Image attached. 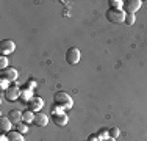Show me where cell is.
<instances>
[{
    "label": "cell",
    "instance_id": "cell-5",
    "mask_svg": "<svg viewBox=\"0 0 147 141\" xmlns=\"http://www.w3.org/2000/svg\"><path fill=\"white\" fill-rule=\"evenodd\" d=\"M16 50V44H14V41H11V39H2L0 41V54L2 55H9V54H13V52Z\"/></svg>",
    "mask_w": 147,
    "mask_h": 141
},
{
    "label": "cell",
    "instance_id": "cell-3",
    "mask_svg": "<svg viewBox=\"0 0 147 141\" xmlns=\"http://www.w3.org/2000/svg\"><path fill=\"white\" fill-rule=\"evenodd\" d=\"M80 58H82V54H80V50L77 47H69L67 49V52H66V61H67V64H71V66L78 64Z\"/></svg>",
    "mask_w": 147,
    "mask_h": 141
},
{
    "label": "cell",
    "instance_id": "cell-13",
    "mask_svg": "<svg viewBox=\"0 0 147 141\" xmlns=\"http://www.w3.org/2000/svg\"><path fill=\"white\" fill-rule=\"evenodd\" d=\"M33 97H34V96H33V91H31V89L24 88V89L20 91V100H22V102H27V104H28V102H30Z\"/></svg>",
    "mask_w": 147,
    "mask_h": 141
},
{
    "label": "cell",
    "instance_id": "cell-16",
    "mask_svg": "<svg viewBox=\"0 0 147 141\" xmlns=\"http://www.w3.org/2000/svg\"><path fill=\"white\" fill-rule=\"evenodd\" d=\"M108 5H110V8H113V9H122L124 2H121V0H108Z\"/></svg>",
    "mask_w": 147,
    "mask_h": 141
},
{
    "label": "cell",
    "instance_id": "cell-17",
    "mask_svg": "<svg viewBox=\"0 0 147 141\" xmlns=\"http://www.w3.org/2000/svg\"><path fill=\"white\" fill-rule=\"evenodd\" d=\"M16 130H17V132H19V133H22V135H24V133H27V132H28V125H27V122H19V124H16Z\"/></svg>",
    "mask_w": 147,
    "mask_h": 141
},
{
    "label": "cell",
    "instance_id": "cell-19",
    "mask_svg": "<svg viewBox=\"0 0 147 141\" xmlns=\"http://www.w3.org/2000/svg\"><path fill=\"white\" fill-rule=\"evenodd\" d=\"M110 130V138H114L116 140L119 135H121V130L117 129V127H111V129H108Z\"/></svg>",
    "mask_w": 147,
    "mask_h": 141
},
{
    "label": "cell",
    "instance_id": "cell-6",
    "mask_svg": "<svg viewBox=\"0 0 147 141\" xmlns=\"http://www.w3.org/2000/svg\"><path fill=\"white\" fill-rule=\"evenodd\" d=\"M50 118H52V122L57 127H64L69 122V118L66 113H53V115H50Z\"/></svg>",
    "mask_w": 147,
    "mask_h": 141
},
{
    "label": "cell",
    "instance_id": "cell-11",
    "mask_svg": "<svg viewBox=\"0 0 147 141\" xmlns=\"http://www.w3.org/2000/svg\"><path fill=\"white\" fill-rule=\"evenodd\" d=\"M11 124H13V122L9 121L8 116H2V118H0V130H2L3 133H9V132H11Z\"/></svg>",
    "mask_w": 147,
    "mask_h": 141
},
{
    "label": "cell",
    "instance_id": "cell-9",
    "mask_svg": "<svg viewBox=\"0 0 147 141\" xmlns=\"http://www.w3.org/2000/svg\"><path fill=\"white\" fill-rule=\"evenodd\" d=\"M0 79H6L8 82H16V80H17V70L14 68L3 69L2 74H0Z\"/></svg>",
    "mask_w": 147,
    "mask_h": 141
},
{
    "label": "cell",
    "instance_id": "cell-25",
    "mask_svg": "<svg viewBox=\"0 0 147 141\" xmlns=\"http://www.w3.org/2000/svg\"><path fill=\"white\" fill-rule=\"evenodd\" d=\"M103 141H116L114 138H108V140H103Z\"/></svg>",
    "mask_w": 147,
    "mask_h": 141
},
{
    "label": "cell",
    "instance_id": "cell-23",
    "mask_svg": "<svg viewBox=\"0 0 147 141\" xmlns=\"http://www.w3.org/2000/svg\"><path fill=\"white\" fill-rule=\"evenodd\" d=\"M86 141H103V140L99 136V133H91L88 138H86Z\"/></svg>",
    "mask_w": 147,
    "mask_h": 141
},
{
    "label": "cell",
    "instance_id": "cell-2",
    "mask_svg": "<svg viewBox=\"0 0 147 141\" xmlns=\"http://www.w3.org/2000/svg\"><path fill=\"white\" fill-rule=\"evenodd\" d=\"M125 13L124 9H113V8H108V11H107V19L110 20V22H113V24H122V22H125Z\"/></svg>",
    "mask_w": 147,
    "mask_h": 141
},
{
    "label": "cell",
    "instance_id": "cell-22",
    "mask_svg": "<svg viewBox=\"0 0 147 141\" xmlns=\"http://www.w3.org/2000/svg\"><path fill=\"white\" fill-rule=\"evenodd\" d=\"M0 88H2V91L5 93V91L9 88V82L6 79H0Z\"/></svg>",
    "mask_w": 147,
    "mask_h": 141
},
{
    "label": "cell",
    "instance_id": "cell-24",
    "mask_svg": "<svg viewBox=\"0 0 147 141\" xmlns=\"http://www.w3.org/2000/svg\"><path fill=\"white\" fill-rule=\"evenodd\" d=\"M0 141H9V140H8V135H6V133H2V136H0Z\"/></svg>",
    "mask_w": 147,
    "mask_h": 141
},
{
    "label": "cell",
    "instance_id": "cell-10",
    "mask_svg": "<svg viewBox=\"0 0 147 141\" xmlns=\"http://www.w3.org/2000/svg\"><path fill=\"white\" fill-rule=\"evenodd\" d=\"M47 122H49V116L45 115V113H36V115H34L33 124L36 127H45V125H47Z\"/></svg>",
    "mask_w": 147,
    "mask_h": 141
},
{
    "label": "cell",
    "instance_id": "cell-14",
    "mask_svg": "<svg viewBox=\"0 0 147 141\" xmlns=\"http://www.w3.org/2000/svg\"><path fill=\"white\" fill-rule=\"evenodd\" d=\"M6 135H8L9 141H25V140H24V136H22V133H19L17 130H11V132L6 133Z\"/></svg>",
    "mask_w": 147,
    "mask_h": 141
},
{
    "label": "cell",
    "instance_id": "cell-1",
    "mask_svg": "<svg viewBox=\"0 0 147 141\" xmlns=\"http://www.w3.org/2000/svg\"><path fill=\"white\" fill-rule=\"evenodd\" d=\"M53 102H55V105L64 108V110H69V108L74 107L72 97L69 96L67 93H64V91H58V93H55L53 94Z\"/></svg>",
    "mask_w": 147,
    "mask_h": 141
},
{
    "label": "cell",
    "instance_id": "cell-21",
    "mask_svg": "<svg viewBox=\"0 0 147 141\" xmlns=\"http://www.w3.org/2000/svg\"><path fill=\"white\" fill-rule=\"evenodd\" d=\"M6 68H9L8 66V60H6V56L5 55H0V69H6Z\"/></svg>",
    "mask_w": 147,
    "mask_h": 141
},
{
    "label": "cell",
    "instance_id": "cell-20",
    "mask_svg": "<svg viewBox=\"0 0 147 141\" xmlns=\"http://www.w3.org/2000/svg\"><path fill=\"white\" fill-rule=\"evenodd\" d=\"M135 20H136L135 14H125V24H127V25H133Z\"/></svg>",
    "mask_w": 147,
    "mask_h": 141
},
{
    "label": "cell",
    "instance_id": "cell-15",
    "mask_svg": "<svg viewBox=\"0 0 147 141\" xmlns=\"http://www.w3.org/2000/svg\"><path fill=\"white\" fill-rule=\"evenodd\" d=\"M34 115L36 113H33V111H30V110H25V111H22V121L24 122H33L34 121Z\"/></svg>",
    "mask_w": 147,
    "mask_h": 141
},
{
    "label": "cell",
    "instance_id": "cell-4",
    "mask_svg": "<svg viewBox=\"0 0 147 141\" xmlns=\"http://www.w3.org/2000/svg\"><path fill=\"white\" fill-rule=\"evenodd\" d=\"M141 5H142L141 0H125L122 9H124L127 14H135L139 8H141Z\"/></svg>",
    "mask_w": 147,
    "mask_h": 141
},
{
    "label": "cell",
    "instance_id": "cell-7",
    "mask_svg": "<svg viewBox=\"0 0 147 141\" xmlns=\"http://www.w3.org/2000/svg\"><path fill=\"white\" fill-rule=\"evenodd\" d=\"M27 107H28V110H30V111H33V113H39V110L44 107V100H42V97L34 96V97L28 102V104H27Z\"/></svg>",
    "mask_w": 147,
    "mask_h": 141
},
{
    "label": "cell",
    "instance_id": "cell-8",
    "mask_svg": "<svg viewBox=\"0 0 147 141\" xmlns=\"http://www.w3.org/2000/svg\"><path fill=\"white\" fill-rule=\"evenodd\" d=\"M5 99L6 100H9V102H14V100H17V99H20V89L17 86H9L8 89L5 91Z\"/></svg>",
    "mask_w": 147,
    "mask_h": 141
},
{
    "label": "cell",
    "instance_id": "cell-18",
    "mask_svg": "<svg viewBox=\"0 0 147 141\" xmlns=\"http://www.w3.org/2000/svg\"><path fill=\"white\" fill-rule=\"evenodd\" d=\"M97 133H99V136H100L102 140H108V138H110V130L105 129V127H103V129H100Z\"/></svg>",
    "mask_w": 147,
    "mask_h": 141
},
{
    "label": "cell",
    "instance_id": "cell-12",
    "mask_svg": "<svg viewBox=\"0 0 147 141\" xmlns=\"http://www.w3.org/2000/svg\"><path fill=\"white\" fill-rule=\"evenodd\" d=\"M8 118H9V121H11L13 124H19V122H22V111L11 110L8 113Z\"/></svg>",
    "mask_w": 147,
    "mask_h": 141
}]
</instances>
